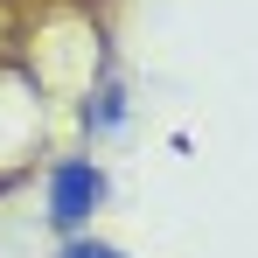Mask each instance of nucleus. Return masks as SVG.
Returning <instances> with one entry per match:
<instances>
[{"label":"nucleus","mask_w":258,"mask_h":258,"mask_svg":"<svg viewBox=\"0 0 258 258\" xmlns=\"http://www.w3.org/2000/svg\"><path fill=\"white\" fill-rule=\"evenodd\" d=\"M105 196H112V174L98 168L91 154H63V161L49 168V181H42V216H49V230H56V237H84L91 216L105 210Z\"/></svg>","instance_id":"f257e3e1"},{"label":"nucleus","mask_w":258,"mask_h":258,"mask_svg":"<svg viewBox=\"0 0 258 258\" xmlns=\"http://www.w3.org/2000/svg\"><path fill=\"white\" fill-rule=\"evenodd\" d=\"M84 126L98 133V140H112V133L126 126V84H119V77H105V84L91 91V105H84Z\"/></svg>","instance_id":"f03ea898"},{"label":"nucleus","mask_w":258,"mask_h":258,"mask_svg":"<svg viewBox=\"0 0 258 258\" xmlns=\"http://www.w3.org/2000/svg\"><path fill=\"white\" fill-rule=\"evenodd\" d=\"M56 258H133V251H119V244H105V237H91V230H84V237H63V251H56Z\"/></svg>","instance_id":"7ed1b4c3"}]
</instances>
